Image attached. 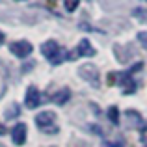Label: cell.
I'll list each match as a JSON object with an SVG mask.
<instances>
[{
  "label": "cell",
  "mask_w": 147,
  "mask_h": 147,
  "mask_svg": "<svg viewBox=\"0 0 147 147\" xmlns=\"http://www.w3.org/2000/svg\"><path fill=\"white\" fill-rule=\"evenodd\" d=\"M41 54H43L45 58L50 61V63H60L61 60H65V56H61V49H60V45L56 43V41H52V39H49V41H45L43 45H41Z\"/></svg>",
  "instance_id": "6da1fadb"
},
{
  "label": "cell",
  "mask_w": 147,
  "mask_h": 147,
  "mask_svg": "<svg viewBox=\"0 0 147 147\" xmlns=\"http://www.w3.org/2000/svg\"><path fill=\"white\" fill-rule=\"evenodd\" d=\"M54 119L56 115L52 112H41V114L36 115V125L39 127L43 132H58V127H54Z\"/></svg>",
  "instance_id": "7a4b0ae2"
},
{
  "label": "cell",
  "mask_w": 147,
  "mask_h": 147,
  "mask_svg": "<svg viewBox=\"0 0 147 147\" xmlns=\"http://www.w3.org/2000/svg\"><path fill=\"white\" fill-rule=\"evenodd\" d=\"M78 75L82 76L84 80H88V82H90L93 88H99L100 76H99V69L95 67L93 63H86V65H82V67L78 69Z\"/></svg>",
  "instance_id": "3957f363"
},
{
  "label": "cell",
  "mask_w": 147,
  "mask_h": 147,
  "mask_svg": "<svg viewBox=\"0 0 147 147\" xmlns=\"http://www.w3.org/2000/svg\"><path fill=\"white\" fill-rule=\"evenodd\" d=\"M32 50H34L32 43H30V41H24V39L15 41V43L9 45V52L15 54L17 58H28L30 54H32Z\"/></svg>",
  "instance_id": "277c9868"
},
{
  "label": "cell",
  "mask_w": 147,
  "mask_h": 147,
  "mask_svg": "<svg viewBox=\"0 0 147 147\" xmlns=\"http://www.w3.org/2000/svg\"><path fill=\"white\" fill-rule=\"evenodd\" d=\"M24 104H26V108H30V110H34V108H37L41 104V93H39V90H37L36 86H30L28 90H26Z\"/></svg>",
  "instance_id": "5b68a950"
},
{
  "label": "cell",
  "mask_w": 147,
  "mask_h": 147,
  "mask_svg": "<svg viewBox=\"0 0 147 147\" xmlns=\"http://www.w3.org/2000/svg\"><path fill=\"white\" fill-rule=\"evenodd\" d=\"M26 129L28 127L24 123H17V125L11 129V140H13L15 145H22L26 142Z\"/></svg>",
  "instance_id": "8992f818"
},
{
  "label": "cell",
  "mask_w": 147,
  "mask_h": 147,
  "mask_svg": "<svg viewBox=\"0 0 147 147\" xmlns=\"http://www.w3.org/2000/svg\"><path fill=\"white\" fill-rule=\"evenodd\" d=\"M97 50L93 49V45L90 43V39H80V43L76 45V50H75V58L78 56H95Z\"/></svg>",
  "instance_id": "52a82bcc"
},
{
  "label": "cell",
  "mask_w": 147,
  "mask_h": 147,
  "mask_svg": "<svg viewBox=\"0 0 147 147\" xmlns=\"http://www.w3.org/2000/svg\"><path fill=\"white\" fill-rule=\"evenodd\" d=\"M127 119H129V125L130 127H136V129L142 130V132L147 129V127H145V121L142 119V115L138 114L136 110H130V108H129V110H127Z\"/></svg>",
  "instance_id": "ba28073f"
},
{
  "label": "cell",
  "mask_w": 147,
  "mask_h": 147,
  "mask_svg": "<svg viewBox=\"0 0 147 147\" xmlns=\"http://www.w3.org/2000/svg\"><path fill=\"white\" fill-rule=\"evenodd\" d=\"M69 99H71V91H69V88H63V90H60L58 93L52 95V102L58 104V106H63Z\"/></svg>",
  "instance_id": "9c48e42d"
},
{
  "label": "cell",
  "mask_w": 147,
  "mask_h": 147,
  "mask_svg": "<svg viewBox=\"0 0 147 147\" xmlns=\"http://www.w3.org/2000/svg\"><path fill=\"white\" fill-rule=\"evenodd\" d=\"M106 115H108V119H110L114 125H117V123H119V110H117V106H110V108H108V112H106Z\"/></svg>",
  "instance_id": "30bf717a"
},
{
  "label": "cell",
  "mask_w": 147,
  "mask_h": 147,
  "mask_svg": "<svg viewBox=\"0 0 147 147\" xmlns=\"http://www.w3.org/2000/svg\"><path fill=\"white\" fill-rule=\"evenodd\" d=\"M78 0H65V2H63V6H65V9H67V11H75L76 9V7H78Z\"/></svg>",
  "instance_id": "8fae6325"
},
{
  "label": "cell",
  "mask_w": 147,
  "mask_h": 147,
  "mask_svg": "<svg viewBox=\"0 0 147 147\" xmlns=\"http://www.w3.org/2000/svg\"><path fill=\"white\" fill-rule=\"evenodd\" d=\"M138 41L142 43V47L147 49V34L145 32H140V34H138Z\"/></svg>",
  "instance_id": "7c38bea8"
},
{
  "label": "cell",
  "mask_w": 147,
  "mask_h": 147,
  "mask_svg": "<svg viewBox=\"0 0 147 147\" xmlns=\"http://www.w3.org/2000/svg\"><path fill=\"white\" fill-rule=\"evenodd\" d=\"M102 147H121V144H117V142H106Z\"/></svg>",
  "instance_id": "4fadbf2b"
},
{
  "label": "cell",
  "mask_w": 147,
  "mask_h": 147,
  "mask_svg": "<svg viewBox=\"0 0 147 147\" xmlns=\"http://www.w3.org/2000/svg\"><path fill=\"white\" fill-rule=\"evenodd\" d=\"M4 39H6V36H4V32H0V45H4Z\"/></svg>",
  "instance_id": "5bb4252c"
},
{
  "label": "cell",
  "mask_w": 147,
  "mask_h": 147,
  "mask_svg": "<svg viewBox=\"0 0 147 147\" xmlns=\"http://www.w3.org/2000/svg\"><path fill=\"white\" fill-rule=\"evenodd\" d=\"M4 132H6V129H4V127L0 125V134H4Z\"/></svg>",
  "instance_id": "9a60e30c"
}]
</instances>
